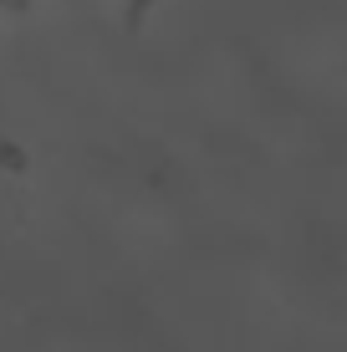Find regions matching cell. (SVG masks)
Instances as JSON below:
<instances>
[{
    "label": "cell",
    "mask_w": 347,
    "mask_h": 352,
    "mask_svg": "<svg viewBox=\"0 0 347 352\" xmlns=\"http://www.w3.org/2000/svg\"><path fill=\"white\" fill-rule=\"evenodd\" d=\"M128 6H133V21H138L143 10L153 6V0H128ZM0 10H26V0H0Z\"/></svg>",
    "instance_id": "6da1fadb"
}]
</instances>
